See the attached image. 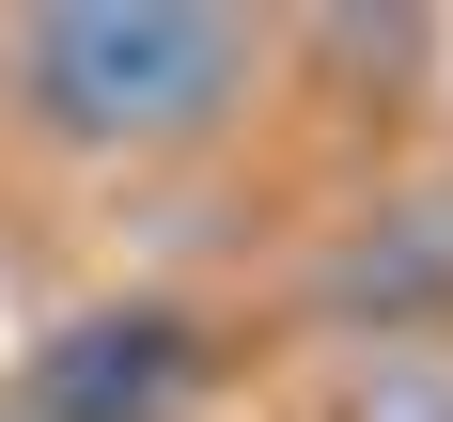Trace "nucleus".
Here are the masks:
<instances>
[{"instance_id": "1", "label": "nucleus", "mask_w": 453, "mask_h": 422, "mask_svg": "<svg viewBox=\"0 0 453 422\" xmlns=\"http://www.w3.org/2000/svg\"><path fill=\"white\" fill-rule=\"evenodd\" d=\"M250 94V16L203 0H63L16 32V110L79 157H173Z\"/></svg>"}, {"instance_id": "5", "label": "nucleus", "mask_w": 453, "mask_h": 422, "mask_svg": "<svg viewBox=\"0 0 453 422\" xmlns=\"http://www.w3.org/2000/svg\"><path fill=\"white\" fill-rule=\"evenodd\" d=\"M0 422H16V407H0Z\"/></svg>"}, {"instance_id": "3", "label": "nucleus", "mask_w": 453, "mask_h": 422, "mask_svg": "<svg viewBox=\"0 0 453 422\" xmlns=\"http://www.w3.org/2000/svg\"><path fill=\"white\" fill-rule=\"evenodd\" d=\"M344 328H422V313H453V203H391V219H360L344 250H328V281H313Z\"/></svg>"}, {"instance_id": "2", "label": "nucleus", "mask_w": 453, "mask_h": 422, "mask_svg": "<svg viewBox=\"0 0 453 422\" xmlns=\"http://www.w3.org/2000/svg\"><path fill=\"white\" fill-rule=\"evenodd\" d=\"M203 391V328L126 297V313H63L16 375V422H173Z\"/></svg>"}, {"instance_id": "4", "label": "nucleus", "mask_w": 453, "mask_h": 422, "mask_svg": "<svg viewBox=\"0 0 453 422\" xmlns=\"http://www.w3.org/2000/svg\"><path fill=\"white\" fill-rule=\"evenodd\" d=\"M360 422H453V375H438V360H375Z\"/></svg>"}]
</instances>
